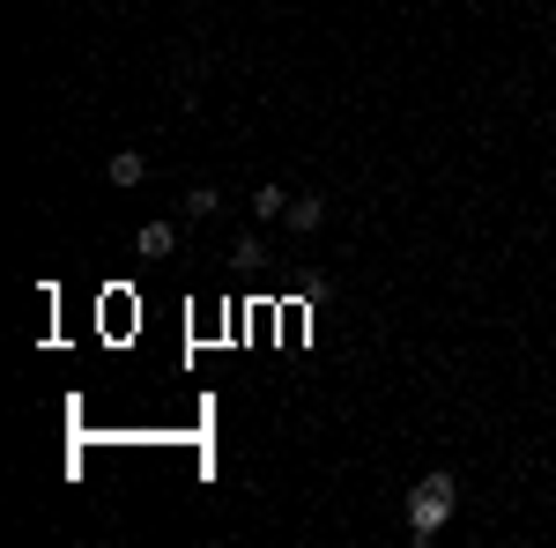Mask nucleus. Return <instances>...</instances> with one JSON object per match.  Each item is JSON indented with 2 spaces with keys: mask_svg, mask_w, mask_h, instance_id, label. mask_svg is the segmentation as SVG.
Returning a JSON list of instances; mask_svg holds the SVG:
<instances>
[{
  "mask_svg": "<svg viewBox=\"0 0 556 548\" xmlns=\"http://www.w3.org/2000/svg\"><path fill=\"white\" fill-rule=\"evenodd\" d=\"M134 245H141V259H172L178 253V222H141Z\"/></svg>",
  "mask_w": 556,
  "mask_h": 548,
  "instance_id": "2",
  "label": "nucleus"
},
{
  "mask_svg": "<svg viewBox=\"0 0 556 548\" xmlns=\"http://www.w3.org/2000/svg\"><path fill=\"white\" fill-rule=\"evenodd\" d=\"M178 208H186V222H208V215L223 208V193H215V186H193V193H186Z\"/></svg>",
  "mask_w": 556,
  "mask_h": 548,
  "instance_id": "6",
  "label": "nucleus"
},
{
  "mask_svg": "<svg viewBox=\"0 0 556 548\" xmlns=\"http://www.w3.org/2000/svg\"><path fill=\"white\" fill-rule=\"evenodd\" d=\"M282 215H290V193H282V186H260L253 193V222H282Z\"/></svg>",
  "mask_w": 556,
  "mask_h": 548,
  "instance_id": "5",
  "label": "nucleus"
},
{
  "mask_svg": "<svg viewBox=\"0 0 556 548\" xmlns=\"http://www.w3.org/2000/svg\"><path fill=\"white\" fill-rule=\"evenodd\" d=\"M453 505H460V482H453L445 467H438V474H424V482L408 489V534H416V541H430V534L453 519Z\"/></svg>",
  "mask_w": 556,
  "mask_h": 548,
  "instance_id": "1",
  "label": "nucleus"
},
{
  "mask_svg": "<svg viewBox=\"0 0 556 548\" xmlns=\"http://www.w3.org/2000/svg\"><path fill=\"white\" fill-rule=\"evenodd\" d=\"M282 222H290V230H319V222H327V201H319V193H290V215H282Z\"/></svg>",
  "mask_w": 556,
  "mask_h": 548,
  "instance_id": "4",
  "label": "nucleus"
},
{
  "mask_svg": "<svg viewBox=\"0 0 556 548\" xmlns=\"http://www.w3.org/2000/svg\"><path fill=\"white\" fill-rule=\"evenodd\" d=\"M104 178H112L119 193H127V186H141V178H149V164H141V149H119V156H104Z\"/></svg>",
  "mask_w": 556,
  "mask_h": 548,
  "instance_id": "3",
  "label": "nucleus"
}]
</instances>
